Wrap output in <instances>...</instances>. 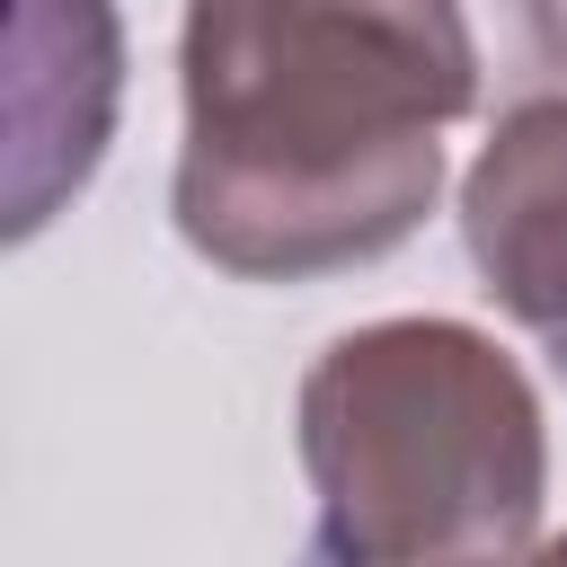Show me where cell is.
I'll return each instance as SVG.
<instances>
[{
    "label": "cell",
    "mask_w": 567,
    "mask_h": 567,
    "mask_svg": "<svg viewBox=\"0 0 567 567\" xmlns=\"http://www.w3.org/2000/svg\"><path fill=\"white\" fill-rule=\"evenodd\" d=\"M487 80L470 0H186V248L248 284L390 257L443 195V124Z\"/></svg>",
    "instance_id": "cell-1"
},
{
    "label": "cell",
    "mask_w": 567,
    "mask_h": 567,
    "mask_svg": "<svg viewBox=\"0 0 567 567\" xmlns=\"http://www.w3.org/2000/svg\"><path fill=\"white\" fill-rule=\"evenodd\" d=\"M301 470L319 567H505L549 496L540 399L461 319L346 328L301 372Z\"/></svg>",
    "instance_id": "cell-2"
},
{
    "label": "cell",
    "mask_w": 567,
    "mask_h": 567,
    "mask_svg": "<svg viewBox=\"0 0 567 567\" xmlns=\"http://www.w3.org/2000/svg\"><path fill=\"white\" fill-rule=\"evenodd\" d=\"M115 9L106 0H18L9 18V239H35L62 195L97 177L115 124Z\"/></svg>",
    "instance_id": "cell-3"
},
{
    "label": "cell",
    "mask_w": 567,
    "mask_h": 567,
    "mask_svg": "<svg viewBox=\"0 0 567 567\" xmlns=\"http://www.w3.org/2000/svg\"><path fill=\"white\" fill-rule=\"evenodd\" d=\"M461 239L514 328L549 337L567 319V89L496 106L487 151L461 177Z\"/></svg>",
    "instance_id": "cell-4"
},
{
    "label": "cell",
    "mask_w": 567,
    "mask_h": 567,
    "mask_svg": "<svg viewBox=\"0 0 567 567\" xmlns=\"http://www.w3.org/2000/svg\"><path fill=\"white\" fill-rule=\"evenodd\" d=\"M487 35V71L505 97L567 89V0H470Z\"/></svg>",
    "instance_id": "cell-5"
},
{
    "label": "cell",
    "mask_w": 567,
    "mask_h": 567,
    "mask_svg": "<svg viewBox=\"0 0 567 567\" xmlns=\"http://www.w3.org/2000/svg\"><path fill=\"white\" fill-rule=\"evenodd\" d=\"M523 567H567V532H558V540H540V549H523Z\"/></svg>",
    "instance_id": "cell-6"
},
{
    "label": "cell",
    "mask_w": 567,
    "mask_h": 567,
    "mask_svg": "<svg viewBox=\"0 0 567 567\" xmlns=\"http://www.w3.org/2000/svg\"><path fill=\"white\" fill-rule=\"evenodd\" d=\"M540 346H549V363H558V372H567V319H558V328H549V337H540Z\"/></svg>",
    "instance_id": "cell-7"
},
{
    "label": "cell",
    "mask_w": 567,
    "mask_h": 567,
    "mask_svg": "<svg viewBox=\"0 0 567 567\" xmlns=\"http://www.w3.org/2000/svg\"><path fill=\"white\" fill-rule=\"evenodd\" d=\"M505 567H523V558H505Z\"/></svg>",
    "instance_id": "cell-8"
}]
</instances>
